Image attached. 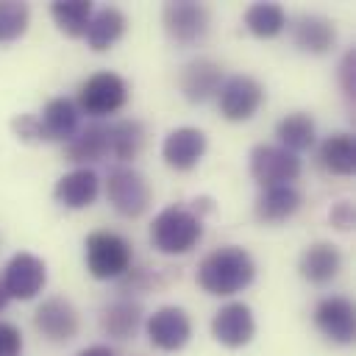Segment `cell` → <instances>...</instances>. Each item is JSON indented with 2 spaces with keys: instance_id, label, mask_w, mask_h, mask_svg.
I'll return each mask as SVG.
<instances>
[{
  "instance_id": "obj_1",
  "label": "cell",
  "mask_w": 356,
  "mask_h": 356,
  "mask_svg": "<svg viewBox=\"0 0 356 356\" xmlns=\"http://www.w3.org/2000/svg\"><path fill=\"white\" fill-rule=\"evenodd\" d=\"M256 275L253 256L239 245H222L197 264V286L209 295H236Z\"/></svg>"
},
{
  "instance_id": "obj_2",
  "label": "cell",
  "mask_w": 356,
  "mask_h": 356,
  "mask_svg": "<svg viewBox=\"0 0 356 356\" xmlns=\"http://www.w3.org/2000/svg\"><path fill=\"white\" fill-rule=\"evenodd\" d=\"M203 239V222L184 206H167L150 225V242L164 256H184Z\"/></svg>"
},
{
  "instance_id": "obj_3",
  "label": "cell",
  "mask_w": 356,
  "mask_h": 356,
  "mask_svg": "<svg viewBox=\"0 0 356 356\" xmlns=\"http://www.w3.org/2000/svg\"><path fill=\"white\" fill-rule=\"evenodd\" d=\"M83 256H86V270L92 278L97 281H111V278H122L131 270V242L114 231H95L86 236L83 245Z\"/></svg>"
},
{
  "instance_id": "obj_4",
  "label": "cell",
  "mask_w": 356,
  "mask_h": 356,
  "mask_svg": "<svg viewBox=\"0 0 356 356\" xmlns=\"http://www.w3.org/2000/svg\"><path fill=\"white\" fill-rule=\"evenodd\" d=\"M128 103V83L117 72H95L89 75L78 89V111L89 117H106L120 111Z\"/></svg>"
},
{
  "instance_id": "obj_5",
  "label": "cell",
  "mask_w": 356,
  "mask_h": 356,
  "mask_svg": "<svg viewBox=\"0 0 356 356\" xmlns=\"http://www.w3.org/2000/svg\"><path fill=\"white\" fill-rule=\"evenodd\" d=\"M250 175L264 189L292 186V181L300 175V159L281 145H256L250 150Z\"/></svg>"
},
{
  "instance_id": "obj_6",
  "label": "cell",
  "mask_w": 356,
  "mask_h": 356,
  "mask_svg": "<svg viewBox=\"0 0 356 356\" xmlns=\"http://www.w3.org/2000/svg\"><path fill=\"white\" fill-rule=\"evenodd\" d=\"M161 19H164L167 36L181 47H189V44L200 42L209 31V8L203 3H195V0H170V3H164Z\"/></svg>"
},
{
  "instance_id": "obj_7",
  "label": "cell",
  "mask_w": 356,
  "mask_h": 356,
  "mask_svg": "<svg viewBox=\"0 0 356 356\" xmlns=\"http://www.w3.org/2000/svg\"><path fill=\"white\" fill-rule=\"evenodd\" d=\"M106 195H108V203L117 209V214L131 217V220L142 217L150 206V186L131 167H114L108 172Z\"/></svg>"
},
{
  "instance_id": "obj_8",
  "label": "cell",
  "mask_w": 356,
  "mask_h": 356,
  "mask_svg": "<svg viewBox=\"0 0 356 356\" xmlns=\"http://www.w3.org/2000/svg\"><path fill=\"white\" fill-rule=\"evenodd\" d=\"M217 103H220V114L225 120L245 122L261 108L264 86L250 75H231L222 81V86L217 92Z\"/></svg>"
},
{
  "instance_id": "obj_9",
  "label": "cell",
  "mask_w": 356,
  "mask_h": 356,
  "mask_svg": "<svg viewBox=\"0 0 356 356\" xmlns=\"http://www.w3.org/2000/svg\"><path fill=\"white\" fill-rule=\"evenodd\" d=\"M47 284V267L39 256L33 253H17L3 270V286L8 298L17 300H31L36 298Z\"/></svg>"
},
{
  "instance_id": "obj_10",
  "label": "cell",
  "mask_w": 356,
  "mask_h": 356,
  "mask_svg": "<svg viewBox=\"0 0 356 356\" xmlns=\"http://www.w3.org/2000/svg\"><path fill=\"white\" fill-rule=\"evenodd\" d=\"M314 325L320 328V334H325L331 342L339 345H350L356 337V314H353V303L342 295H331L323 298L314 306Z\"/></svg>"
},
{
  "instance_id": "obj_11",
  "label": "cell",
  "mask_w": 356,
  "mask_h": 356,
  "mask_svg": "<svg viewBox=\"0 0 356 356\" xmlns=\"http://www.w3.org/2000/svg\"><path fill=\"white\" fill-rule=\"evenodd\" d=\"M147 337L159 350H181L192 337V323L181 306H161L147 317Z\"/></svg>"
},
{
  "instance_id": "obj_12",
  "label": "cell",
  "mask_w": 356,
  "mask_h": 356,
  "mask_svg": "<svg viewBox=\"0 0 356 356\" xmlns=\"http://www.w3.org/2000/svg\"><path fill=\"white\" fill-rule=\"evenodd\" d=\"M33 325L50 342H70L78 334V312L67 298H47L33 314Z\"/></svg>"
},
{
  "instance_id": "obj_13",
  "label": "cell",
  "mask_w": 356,
  "mask_h": 356,
  "mask_svg": "<svg viewBox=\"0 0 356 356\" xmlns=\"http://www.w3.org/2000/svg\"><path fill=\"white\" fill-rule=\"evenodd\" d=\"M211 334L225 348L248 345L256 334V320H253L250 306L248 303H225L211 320Z\"/></svg>"
},
{
  "instance_id": "obj_14",
  "label": "cell",
  "mask_w": 356,
  "mask_h": 356,
  "mask_svg": "<svg viewBox=\"0 0 356 356\" xmlns=\"http://www.w3.org/2000/svg\"><path fill=\"white\" fill-rule=\"evenodd\" d=\"M178 86H181V92L189 103H206L222 86V67L211 58H192L181 70Z\"/></svg>"
},
{
  "instance_id": "obj_15",
  "label": "cell",
  "mask_w": 356,
  "mask_h": 356,
  "mask_svg": "<svg viewBox=\"0 0 356 356\" xmlns=\"http://www.w3.org/2000/svg\"><path fill=\"white\" fill-rule=\"evenodd\" d=\"M206 153V134L200 128H175L164 136V145H161V156L167 161V167L172 170H192Z\"/></svg>"
},
{
  "instance_id": "obj_16",
  "label": "cell",
  "mask_w": 356,
  "mask_h": 356,
  "mask_svg": "<svg viewBox=\"0 0 356 356\" xmlns=\"http://www.w3.org/2000/svg\"><path fill=\"white\" fill-rule=\"evenodd\" d=\"M78 117H81V111L72 100H67V97L47 100L42 117H36L42 142H70L78 134Z\"/></svg>"
},
{
  "instance_id": "obj_17",
  "label": "cell",
  "mask_w": 356,
  "mask_h": 356,
  "mask_svg": "<svg viewBox=\"0 0 356 356\" xmlns=\"http://www.w3.org/2000/svg\"><path fill=\"white\" fill-rule=\"evenodd\" d=\"M298 270H300V275L309 284L323 286V284H328V281H334L339 275V270H342V253L331 242H314V245H309L300 253Z\"/></svg>"
},
{
  "instance_id": "obj_18",
  "label": "cell",
  "mask_w": 356,
  "mask_h": 356,
  "mask_svg": "<svg viewBox=\"0 0 356 356\" xmlns=\"http://www.w3.org/2000/svg\"><path fill=\"white\" fill-rule=\"evenodd\" d=\"M97 192H100V181H97V175H95L92 170H86V167L61 175L58 184H56V189H53L56 200H58L64 209H86V206L95 203Z\"/></svg>"
},
{
  "instance_id": "obj_19",
  "label": "cell",
  "mask_w": 356,
  "mask_h": 356,
  "mask_svg": "<svg viewBox=\"0 0 356 356\" xmlns=\"http://www.w3.org/2000/svg\"><path fill=\"white\" fill-rule=\"evenodd\" d=\"M125 25H128L125 14H122L120 8H114V6H106V8H100V11H92L89 25H86V33H83V36H86V44H89L95 53L111 50V47L122 39Z\"/></svg>"
},
{
  "instance_id": "obj_20",
  "label": "cell",
  "mask_w": 356,
  "mask_h": 356,
  "mask_svg": "<svg viewBox=\"0 0 356 356\" xmlns=\"http://www.w3.org/2000/svg\"><path fill=\"white\" fill-rule=\"evenodd\" d=\"M292 39H295V44H298L303 53L320 56V53H328V50L334 47V42H337V28H334L331 19H325V17H320V14H306V17H300V19L295 22Z\"/></svg>"
},
{
  "instance_id": "obj_21",
  "label": "cell",
  "mask_w": 356,
  "mask_h": 356,
  "mask_svg": "<svg viewBox=\"0 0 356 356\" xmlns=\"http://www.w3.org/2000/svg\"><path fill=\"white\" fill-rule=\"evenodd\" d=\"M300 203H303V197L295 186H270L256 197V217H259V222L278 225V222L289 220L300 209Z\"/></svg>"
},
{
  "instance_id": "obj_22",
  "label": "cell",
  "mask_w": 356,
  "mask_h": 356,
  "mask_svg": "<svg viewBox=\"0 0 356 356\" xmlns=\"http://www.w3.org/2000/svg\"><path fill=\"white\" fill-rule=\"evenodd\" d=\"M64 156L67 161H100L103 156H108V125H86V128H78V134L64 142Z\"/></svg>"
},
{
  "instance_id": "obj_23",
  "label": "cell",
  "mask_w": 356,
  "mask_h": 356,
  "mask_svg": "<svg viewBox=\"0 0 356 356\" xmlns=\"http://www.w3.org/2000/svg\"><path fill=\"white\" fill-rule=\"evenodd\" d=\"M320 164L331 175H350L356 170V139L350 134H331L320 145Z\"/></svg>"
},
{
  "instance_id": "obj_24",
  "label": "cell",
  "mask_w": 356,
  "mask_h": 356,
  "mask_svg": "<svg viewBox=\"0 0 356 356\" xmlns=\"http://www.w3.org/2000/svg\"><path fill=\"white\" fill-rule=\"evenodd\" d=\"M275 136H278V142H281L284 150H289V153L298 156L300 150H309L314 145V136H317L314 120L306 111H292V114H286V117L278 120Z\"/></svg>"
},
{
  "instance_id": "obj_25",
  "label": "cell",
  "mask_w": 356,
  "mask_h": 356,
  "mask_svg": "<svg viewBox=\"0 0 356 356\" xmlns=\"http://www.w3.org/2000/svg\"><path fill=\"white\" fill-rule=\"evenodd\" d=\"M145 145V128L139 120H120L108 125V153L117 161H131Z\"/></svg>"
},
{
  "instance_id": "obj_26",
  "label": "cell",
  "mask_w": 356,
  "mask_h": 356,
  "mask_svg": "<svg viewBox=\"0 0 356 356\" xmlns=\"http://www.w3.org/2000/svg\"><path fill=\"white\" fill-rule=\"evenodd\" d=\"M139 323H142V309H139V303H131V300H117V303L106 306L103 314H100L103 331L108 337H114V339L134 337Z\"/></svg>"
},
{
  "instance_id": "obj_27",
  "label": "cell",
  "mask_w": 356,
  "mask_h": 356,
  "mask_svg": "<svg viewBox=\"0 0 356 356\" xmlns=\"http://www.w3.org/2000/svg\"><path fill=\"white\" fill-rule=\"evenodd\" d=\"M245 28L259 39H273L286 28V11L278 3H253L245 11Z\"/></svg>"
},
{
  "instance_id": "obj_28",
  "label": "cell",
  "mask_w": 356,
  "mask_h": 356,
  "mask_svg": "<svg viewBox=\"0 0 356 356\" xmlns=\"http://www.w3.org/2000/svg\"><path fill=\"white\" fill-rule=\"evenodd\" d=\"M50 17L61 33L83 36L89 17H92V3L89 0H56V3H50Z\"/></svg>"
},
{
  "instance_id": "obj_29",
  "label": "cell",
  "mask_w": 356,
  "mask_h": 356,
  "mask_svg": "<svg viewBox=\"0 0 356 356\" xmlns=\"http://www.w3.org/2000/svg\"><path fill=\"white\" fill-rule=\"evenodd\" d=\"M31 11L19 0H0V44L17 42L28 31Z\"/></svg>"
},
{
  "instance_id": "obj_30",
  "label": "cell",
  "mask_w": 356,
  "mask_h": 356,
  "mask_svg": "<svg viewBox=\"0 0 356 356\" xmlns=\"http://www.w3.org/2000/svg\"><path fill=\"white\" fill-rule=\"evenodd\" d=\"M339 86L348 100L356 97V50H348L339 61Z\"/></svg>"
},
{
  "instance_id": "obj_31",
  "label": "cell",
  "mask_w": 356,
  "mask_h": 356,
  "mask_svg": "<svg viewBox=\"0 0 356 356\" xmlns=\"http://www.w3.org/2000/svg\"><path fill=\"white\" fill-rule=\"evenodd\" d=\"M22 353V334L14 323L0 320V356H19Z\"/></svg>"
},
{
  "instance_id": "obj_32",
  "label": "cell",
  "mask_w": 356,
  "mask_h": 356,
  "mask_svg": "<svg viewBox=\"0 0 356 356\" xmlns=\"http://www.w3.org/2000/svg\"><path fill=\"white\" fill-rule=\"evenodd\" d=\"M11 128H14L17 139H22V142H42L39 122H36V117H33V114H19V117H14Z\"/></svg>"
},
{
  "instance_id": "obj_33",
  "label": "cell",
  "mask_w": 356,
  "mask_h": 356,
  "mask_svg": "<svg viewBox=\"0 0 356 356\" xmlns=\"http://www.w3.org/2000/svg\"><path fill=\"white\" fill-rule=\"evenodd\" d=\"M328 220H331V225L339 228V231L353 228V220H356V214H353V203H350V200H339V203L331 209Z\"/></svg>"
},
{
  "instance_id": "obj_34",
  "label": "cell",
  "mask_w": 356,
  "mask_h": 356,
  "mask_svg": "<svg viewBox=\"0 0 356 356\" xmlns=\"http://www.w3.org/2000/svg\"><path fill=\"white\" fill-rule=\"evenodd\" d=\"M78 356H114V350L108 345H92V348H83Z\"/></svg>"
},
{
  "instance_id": "obj_35",
  "label": "cell",
  "mask_w": 356,
  "mask_h": 356,
  "mask_svg": "<svg viewBox=\"0 0 356 356\" xmlns=\"http://www.w3.org/2000/svg\"><path fill=\"white\" fill-rule=\"evenodd\" d=\"M8 300H11V298H8V292H6V286H3V278H0V312H3L6 306H8Z\"/></svg>"
}]
</instances>
